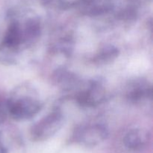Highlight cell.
Here are the masks:
<instances>
[{
  "label": "cell",
  "mask_w": 153,
  "mask_h": 153,
  "mask_svg": "<svg viewBox=\"0 0 153 153\" xmlns=\"http://www.w3.org/2000/svg\"><path fill=\"white\" fill-rule=\"evenodd\" d=\"M64 117L61 112L54 111L36 123L31 128V135L37 141L47 140L62 127Z\"/></svg>",
  "instance_id": "7a4b0ae2"
},
{
  "label": "cell",
  "mask_w": 153,
  "mask_h": 153,
  "mask_svg": "<svg viewBox=\"0 0 153 153\" xmlns=\"http://www.w3.org/2000/svg\"><path fill=\"white\" fill-rule=\"evenodd\" d=\"M127 99L134 103L140 102L152 97V85L144 79H136L129 82L126 92Z\"/></svg>",
  "instance_id": "5b68a950"
},
{
  "label": "cell",
  "mask_w": 153,
  "mask_h": 153,
  "mask_svg": "<svg viewBox=\"0 0 153 153\" xmlns=\"http://www.w3.org/2000/svg\"><path fill=\"white\" fill-rule=\"evenodd\" d=\"M7 112L16 120L31 119L41 110L40 100L32 96H16L6 102Z\"/></svg>",
  "instance_id": "6da1fadb"
},
{
  "label": "cell",
  "mask_w": 153,
  "mask_h": 153,
  "mask_svg": "<svg viewBox=\"0 0 153 153\" xmlns=\"http://www.w3.org/2000/svg\"><path fill=\"white\" fill-rule=\"evenodd\" d=\"M81 12L90 16H96L108 13L113 8L111 0H83L79 4Z\"/></svg>",
  "instance_id": "8992f818"
},
{
  "label": "cell",
  "mask_w": 153,
  "mask_h": 153,
  "mask_svg": "<svg viewBox=\"0 0 153 153\" xmlns=\"http://www.w3.org/2000/svg\"><path fill=\"white\" fill-rule=\"evenodd\" d=\"M7 105L3 104L2 102H0V123H2L5 120L6 114H7Z\"/></svg>",
  "instance_id": "8fae6325"
},
{
  "label": "cell",
  "mask_w": 153,
  "mask_h": 153,
  "mask_svg": "<svg viewBox=\"0 0 153 153\" xmlns=\"http://www.w3.org/2000/svg\"><path fill=\"white\" fill-rule=\"evenodd\" d=\"M54 81L64 89L71 90L77 87L79 80L76 75L65 70H58L54 75Z\"/></svg>",
  "instance_id": "9c48e42d"
},
{
  "label": "cell",
  "mask_w": 153,
  "mask_h": 153,
  "mask_svg": "<svg viewBox=\"0 0 153 153\" xmlns=\"http://www.w3.org/2000/svg\"><path fill=\"white\" fill-rule=\"evenodd\" d=\"M105 89L102 83L97 80L89 82L85 89L82 90L76 97L78 103L85 107L99 105L105 101Z\"/></svg>",
  "instance_id": "277c9868"
},
{
  "label": "cell",
  "mask_w": 153,
  "mask_h": 153,
  "mask_svg": "<svg viewBox=\"0 0 153 153\" xmlns=\"http://www.w3.org/2000/svg\"><path fill=\"white\" fill-rule=\"evenodd\" d=\"M4 43L9 48L18 47L24 43L22 25L18 21H14L9 25L4 36Z\"/></svg>",
  "instance_id": "ba28073f"
},
{
  "label": "cell",
  "mask_w": 153,
  "mask_h": 153,
  "mask_svg": "<svg viewBox=\"0 0 153 153\" xmlns=\"http://www.w3.org/2000/svg\"><path fill=\"white\" fill-rule=\"evenodd\" d=\"M119 53V49L115 46H105L97 53L94 58V61L97 64H108L116 59Z\"/></svg>",
  "instance_id": "30bf717a"
},
{
  "label": "cell",
  "mask_w": 153,
  "mask_h": 153,
  "mask_svg": "<svg viewBox=\"0 0 153 153\" xmlns=\"http://www.w3.org/2000/svg\"><path fill=\"white\" fill-rule=\"evenodd\" d=\"M108 131L105 126L100 123L82 126L75 131L74 137L77 142L85 146H95L105 140Z\"/></svg>",
  "instance_id": "3957f363"
},
{
  "label": "cell",
  "mask_w": 153,
  "mask_h": 153,
  "mask_svg": "<svg viewBox=\"0 0 153 153\" xmlns=\"http://www.w3.org/2000/svg\"><path fill=\"white\" fill-rule=\"evenodd\" d=\"M63 2L67 4H79L83 0H62Z\"/></svg>",
  "instance_id": "7c38bea8"
},
{
  "label": "cell",
  "mask_w": 153,
  "mask_h": 153,
  "mask_svg": "<svg viewBox=\"0 0 153 153\" xmlns=\"http://www.w3.org/2000/svg\"><path fill=\"white\" fill-rule=\"evenodd\" d=\"M149 132L141 128L131 129L125 135L123 139L126 147L133 151L141 150L146 147L149 141Z\"/></svg>",
  "instance_id": "52a82bcc"
}]
</instances>
